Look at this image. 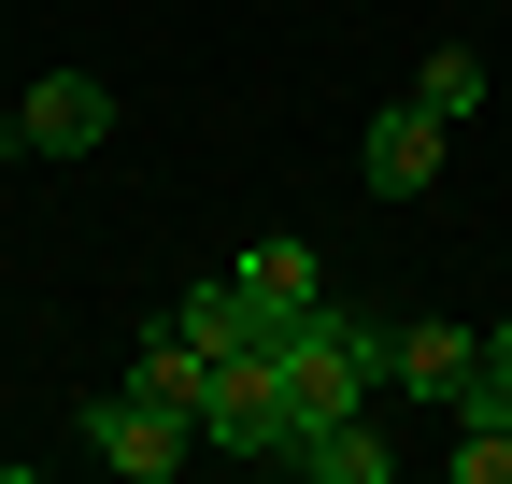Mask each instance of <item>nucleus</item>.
<instances>
[{"label":"nucleus","instance_id":"obj_9","mask_svg":"<svg viewBox=\"0 0 512 484\" xmlns=\"http://www.w3.org/2000/svg\"><path fill=\"white\" fill-rule=\"evenodd\" d=\"M285 470H313V484H384V442H370V413H328V428H299Z\"/></svg>","mask_w":512,"mask_h":484},{"label":"nucleus","instance_id":"obj_5","mask_svg":"<svg viewBox=\"0 0 512 484\" xmlns=\"http://www.w3.org/2000/svg\"><path fill=\"white\" fill-rule=\"evenodd\" d=\"M441 186V114L427 100H384L370 114V200H427Z\"/></svg>","mask_w":512,"mask_h":484},{"label":"nucleus","instance_id":"obj_4","mask_svg":"<svg viewBox=\"0 0 512 484\" xmlns=\"http://www.w3.org/2000/svg\"><path fill=\"white\" fill-rule=\"evenodd\" d=\"M470 371H484V328H456V314H413L399 342H384V385H399V399H441V413H456Z\"/></svg>","mask_w":512,"mask_h":484},{"label":"nucleus","instance_id":"obj_6","mask_svg":"<svg viewBox=\"0 0 512 484\" xmlns=\"http://www.w3.org/2000/svg\"><path fill=\"white\" fill-rule=\"evenodd\" d=\"M228 271H242V299H256V328H271V314H313V299H328L313 242H256V257H228Z\"/></svg>","mask_w":512,"mask_h":484},{"label":"nucleus","instance_id":"obj_2","mask_svg":"<svg viewBox=\"0 0 512 484\" xmlns=\"http://www.w3.org/2000/svg\"><path fill=\"white\" fill-rule=\"evenodd\" d=\"M100 143H114V86L100 72H43L0 114V157H100Z\"/></svg>","mask_w":512,"mask_h":484},{"label":"nucleus","instance_id":"obj_10","mask_svg":"<svg viewBox=\"0 0 512 484\" xmlns=\"http://www.w3.org/2000/svg\"><path fill=\"white\" fill-rule=\"evenodd\" d=\"M413 100L441 114V129H470V114H484V57H470V43H441L427 72H413Z\"/></svg>","mask_w":512,"mask_h":484},{"label":"nucleus","instance_id":"obj_1","mask_svg":"<svg viewBox=\"0 0 512 484\" xmlns=\"http://www.w3.org/2000/svg\"><path fill=\"white\" fill-rule=\"evenodd\" d=\"M200 442H228L242 470H285L299 456V413H285V371H271V356H214V385H200Z\"/></svg>","mask_w":512,"mask_h":484},{"label":"nucleus","instance_id":"obj_7","mask_svg":"<svg viewBox=\"0 0 512 484\" xmlns=\"http://www.w3.org/2000/svg\"><path fill=\"white\" fill-rule=\"evenodd\" d=\"M128 385H143L157 413H185V428H200V385H214V356H200V342H185V328L157 314V328H143V371H128Z\"/></svg>","mask_w":512,"mask_h":484},{"label":"nucleus","instance_id":"obj_3","mask_svg":"<svg viewBox=\"0 0 512 484\" xmlns=\"http://www.w3.org/2000/svg\"><path fill=\"white\" fill-rule=\"evenodd\" d=\"M86 456L128 470V484H171L185 456H200V428H185V413H157L143 385H114V399H86Z\"/></svg>","mask_w":512,"mask_h":484},{"label":"nucleus","instance_id":"obj_8","mask_svg":"<svg viewBox=\"0 0 512 484\" xmlns=\"http://www.w3.org/2000/svg\"><path fill=\"white\" fill-rule=\"evenodd\" d=\"M171 328L200 342V356H242V342H256V299H242V271H214V285H185V299H171Z\"/></svg>","mask_w":512,"mask_h":484},{"label":"nucleus","instance_id":"obj_12","mask_svg":"<svg viewBox=\"0 0 512 484\" xmlns=\"http://www.w3.org/2000/svg\"><path fill=\"white\" fill-rule=\"evenodd\" d=\"M484 356H498V371H512V314H498V328H484Z\"/></svg>","mask_w":512,"mask_h":484},{"label":"nucleus","instance_id":"obj_11","mask_svg":"<svg viewBox=\"0 0 512 484\" xmlns=\"http://www.w3.org/2000/svg\"><path fill=\"white\" fill-rule=\"evenodd\" d=\"M441 470H456V484H512V428H484V413H456V442H441Z\"/></svg>","mask_w":512,"mask_h":484}]
</instances>
